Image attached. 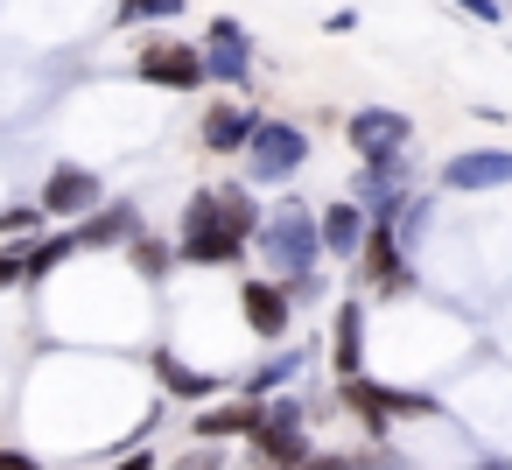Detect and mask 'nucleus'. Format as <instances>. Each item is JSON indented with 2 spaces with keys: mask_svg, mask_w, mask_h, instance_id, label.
<instances>
[{
  "mask_svg": "<svg viewBox=\"0 0 512 470\" xmlns=\"http://www.w3.org/2000/svg\"><path fill=\"white\" fill-rule=\"evenodd\" d=\"M253 120H260V113H246V106H211V113H204V148H211V155H239L246 134H253Z\"/></svg>",
  "mask_w": 512,
  "mask_h": 470,
  "instance_id": "obj_17",
  "label": "nucleus"
},
{
  "mask_svg": "<svg viewBox=\"0 0 512 470\" xmlns=\"http://www.w3.org/2000/svg\"><path fill=\"white\" fill-rule=\"evenodd\" d=\"M344 134H351L358 162H393V155H407V141H414V120H407V113H386V106H358Z\"/></svg>",
  "mask_w": 512,
  "mask_h": 470,
  "instance_id": "obj_7",
  "label": "nucleus"
},
{
  "mask_svg": "<svg viewBox=\"0 0 512 470\" xmlns=\"http://www.w3.org/2000/svg\"><path fill=\"white\" fill-rule=\"evenodd\" d=\"M456 8H470L477 22H498V0H456Z\"/></svg>",
  "mask_w": 512,
  "mask_h": 470,
  "instance_id": "obj_27",
  "label": "nucleus"
},
{
  "mask_svg": "<svg viewBox=\"0 0 512 470\" xmlns=\"http://www.w3.org/2000/svg\"><path fill=\"white\" fill-rule=\"evenodd\" d=\"M134 71H141V85H162V92H190V85H204V57H197L190 43H176V36L148 43V50L134 57Z\"/></svg>",
  "mask_w": 512,
  "mask_h": 470,
  "instance_id": "obj_8",
  "label": "nucleus"
},
{
  "mask_svg": "<svg viewBox=\"0 0 512 470\" xmlns=\"http://www.w3.org/2000/svg\"><path fill=\"white\" fill-rule=\"evenodd\" d=\"M183 15V0H120V22H169Z\"/></svg>",
  "mask_w": 512,
  "mask_h": 470,
  "instance_id": "obj_21",
  "label": "nucleus"
},
{
  "mask_svg": "<svg viewBox=\"0 0 512 470\" xmlns=\"http://www.w3.org/2000/svg\"><path fill=\"white\" fill-rule=\"evenodd\" d=\"M400 253H407V239H400L386 218H365V239H358V253H351V274L372 281V288H386V295H407L414 274H407Z\"/></svg>",
  "mask_w": 512,
  "mask_h": 470,
  "instance_id": "obj_5",
  "label": "nucleus"
},
{
  "mask_svg": "<svg viewBox=\"0 0 512 470\" xmlns=\"http://www.w3.org/2000/svg\"><path fill=\"white\" fill-rule=\"evenodd\" d=\"M0 470H43V463H36L29 449H0Z\"/></svg>",
  "mask_w": 512,
  "mask_h": 470,
  "instance_id": "obj_25",
  "label": "nucleus"
},
{
  "mask_svg": "<svg viewBox=\"0 0 512 470\" xmlns=\"http://www.w3.org/2000/svg\"><path fill=\"white\" fill-rule=\"evenodd\" d=\"M155 372H162V386H169L176 400H204V393H211V379H204V372H190V365H183V358H169V351L155 358Z\"/></svg>",
  "mask_w": 512,
  "mask_h": 470,
  "instance_id": "obj_18",
  "label": "nucleus"
},
{
  "mask_svg": "<svg viewBox=\"0 0 512 470\" xmlns=\"http://www.w3.org/2000/svg\"><path fill=\"white\" fill-rule=\"evenodd\" d=\"M127 253H134V267H141L148 281H162V274L176 267V246H162V239H148V232H134V239H127Z\"/></svg>",
  "mask_w": 512,
  "mask_h": 470,
  "instance_id": "obj_19",
  "label": "nucleus"
},
{
  "mask_svg": "<svg viewBox=\"0 0 512 470\" xmlns=\"http://www.w3.org/2000/svg\"><path fill=\"white\" fill-rule=\"evenodd\" d=\"M204 57V78H218V85H246L253 78V43H246V29L225 15V22H211V43L197 50Z\"/></svg>",
  "mask_w": 512,
  "mask_h": 470,
  "instance_id": "obj_10",
  "label": "nucleus"
},
{
  "mask_svg": "<svg viewBox=\"0 0 512 470\" xmlns=\"http://www.w3.org/2000/svg\"><path fill=\"white\" fill-rule=\"evenodd\" d=\"M0 288H22V239L0 246Z\"/></svg>",
  "mask_w": 512,
  "mask_h": 470,
  "instance_id": "obj_24",
  "label": "nucleus"
},
{
  "mask_svg": "<svg viewBox=\"0 0 512 470\" xmlns=\"http://www.w3.org/2000/svg\"><path fill=\"white\" fill-rule=\"evenodd\" d=\"M512 183V155L505 148H470L442 169V190L449 197H477V190H505Z\"/></svg>",
  "mask_w": 512,
  "mask_h": 470,
  "instance_id": "obj_11",
  "label": "nucleus"
},
{
  "mask_svg": "<svg viewBox=\"0 0 512 470\" xmlns=\"http://www.w3.org/2000/svg\"><path fill=\"white\" fill-rule=\"evenodd\" d=\"M295 365H302V358H295V351H281V358H267V365H260V372H253V379H246L239 393H253V400H267L274 386H288V379H295Z\"/></svg>",
  "mask_w": 512,
  "mask_h": 470,
  "instance_id": "obj_20",
  "label": "nucleus"
},
{
  "mask_svg": "<svg viewBox=\"0 0 512 470\" xmlns=\"http://www.w3.org/2000/svg\"><path fill=\"white\" fill-rule=\"evenodd\" d=\"M99 197H106L99 169H78V162H64V169H50V176H43V197H36V211H43V218H85Z\"/></svg>",
  "mask_w": 512,
  "mask_h": 470,
  "instance_id": "obj_9",
  "label": "nucleus"
},
{
  "mask_svg": "<svg viewBox=\"0 0 512 470\" xmlns=\"http://www.w3.org/2000/svg\"><path fill=\"white\" fill-rule=\"evenodd\" d=\"M253 428H260V400H253V393L190 414V442H232V435H253Z\"/></svg>",
  "mask_w": 512,
  "mask_h": 470,
  "instance_id": "obj_13",
  "label": "nucleus"
},
{
  "mask_svg": "<svg viewBox=\"0 0 512 470\" xmlns=\"http://www.w3.org/2000/svg\"><path fill=\"white\" fill-rule=\"evenodd\" d=\"M246 449H253L260 470H295L309 456V414H302V400H260V428L246 435Z\"/></svg>",
  "mask_w": 512,
  "mask_h": 470,
  "instance_id": "obj_3",
  "label": "nucleus"
},
{
  "mask_svg": "<svg viewBox=\"0 0 512 470\" xmlns=\"http://www.w3.org/2000/svg\"><path fill=\"white\" fill-rule=\"evenodd\" d=\"M260 253H267V267L281 274V288L288 281H302V274H316V260H323V239H316V218L302 211V204H281L274 218H260Z\"/></svg>",
  "mask_w": 512,
  "mask_h": 470,
  "instance_id": "obj_2",
  "label": "nucleus"
},
{
  "mask_svg": "<svg viewBox=\"0 0 512 470\" xmlns=\"http://www.w3.org/2000/svg\"><path fill=\"white\" fill-rule=\"evenodd\" d=\"M239 309H246V330H253V337H267V344H281V337H288L295 302H288V288H281V281H246V288H239Z\"/></svg>",
  "mask_w": 512,
  "mask_h": 470,
  "instance_id": "obj_12",
  "label": "nucleus"
},
{
  "mask_svg": "<svg viewBox=\"0 0 512 470\" xmlns=\"http://www.w3.org/2000/svg\"><path fill=\"white\" fill-rule=\"evenodd\" d=\"M106 470H155V456H148V449H134V456H120V463H106Z\"/></svg>",
  "mask_w": 512,
  "mask_h": 470,
  "instance_id": "obj_26",
  "label": "nucleus"
},
{
  "mask_svg": "<svg viewBox=\"0 0 512 470\" xmlns=\"http://www.w3.org/2000/svg\"><path fill=\"white\" fill-rule=\"evenodd\" d=\"M316 239H323V253H330V260H351V253H358V239H365V211H358L351 197H337V204L316 218Z\"/></svg>",
  "mask_w": 512,
  "mask_h": 470,
  "instance_id": "obj_15",
  "label": "nucleus"
},
{
  "mask_svg": "<svg viewBox=\"0 0 512 470\" xmlns=\"http://www.w3.org/2000/svg\"><path fill=\"white\" fill-rule=\"evenodd\" d=\"M239 155H246V176L253 183H288L309 162V134L288 127V120H253V134H246Z\"/></svg>",
  "mask_w": 512,
  "mask_h": 470,
  "instance_id": "obj_4",
  "label": "nucleus"
},
{
  "mask_svg": "<svg viewBox=\"0 0 512 470\" xmlns=\"http://www.w3.org/2000/svg\"><path fill=\"white\" fill-rule=\"evenodd\" d=\"M71 232H78V253H92V246H120V239H134V232H141V211H134V204H106V197H99V204L85 211V225H71Z\"/></svg>",
  "mask_w": 512,
  "mask_h": 470,
  "instance_id": "obj_14",
  "label": "nucleus"
},
{
  "mask_svg": "<svg viewBox=\"0 0 512 470\" xmlns=\"http://www.w3.org/2000/svg\"><path fill=\"white\" fill-rule=\"evenodd\" d=\"M358 358H365V309H358V302H344V309H337V323H330V372H337V379H351V372H358Z\"/></svg>",
  "mask_w": 512,
  "mask_h": 470,
  "instance_id": "obj_16",
  "label": "nucleus"
},
{
  "mask_svg": "<svg viewBox=\"0 0 512 470\" xmlns=\"http://www.w3.org/2000/svg\"><path fill=\"white\" fill-rule=\"evenodd\" d=\"M295 470H365V463H358V456H337V449H323V456L309 449V456H302Z\"/></svg>",
  "mask_w": 512,
  "mask_h": 470,
  "instance_id": "obj_23",
  "label": "nucleus"
},
{
  "mask_svg": "<svg viewBox=\"0 0 512 470\" xmlns=\"http://www.w3.org/2000/svg\"><path fill=\"white\" fill-rule=\"evenodd\" d=\"M176 470H218V442H190V449L176 456Z\"/></svg>",
  "mask_w": 512,
  "mask_h": 470,
  "instance_id": "obj_22",
  "label": "nucleus"
},
{
  "mask_svg": "<svg viewBox=\"0 0 512 470\" xmlns=\"http://www.w3.org/2000/svg\"><path fill=\"white\" fill-rule=\"evenodd\" d=\"M253 232H260V204H253L239 183L197 190L190 211H183L176 260H190V267H232V260H246V239H253Z\"/></svg>",
  "mask_w": 512,
  "mask_h": 470,
  "instance_id": "obj_1",
  "label": "nucleus"
},
{
  "mask_svg": "<svg viewBox=\"0 0 512 470\" xmlns=\"http://www.w3.org/2000/svg\"><path fill=\"white\" fill-rule=\"evenodd\" d=\"M337 400L372 428V435H386V421L393 414H442V400H428V393H393V386H372L365 372H351V379H337Z\"/></svg>",
  "mask_w": 512,
  "mask_h": 470,
  "instance_id": "obj_6",
  "label": "nucleus"
}]
</instances>
